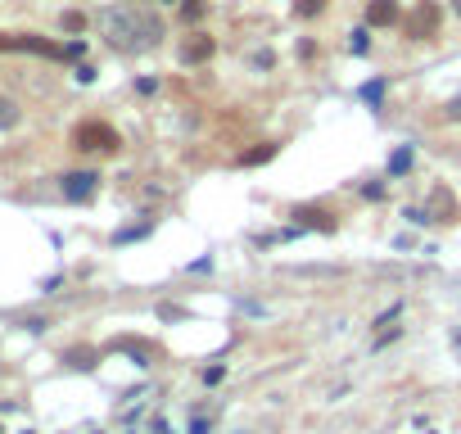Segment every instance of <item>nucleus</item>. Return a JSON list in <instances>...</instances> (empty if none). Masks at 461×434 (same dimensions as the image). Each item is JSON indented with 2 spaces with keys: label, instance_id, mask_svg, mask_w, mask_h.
Returning a JSON list of instances; mask_svg holds the SVG:
<instances>
[{
  "label": "nucleus",
  "instance_id": "f257e3e1",
  "mask_svg": "<svg viewBox=\"0 0 461 434\" xmlns=\"http://www.w3.org/2000/svg\"><path fill=\"white\" fill-rule=\"evenodd\" d=\"M99 32H104V41L114 45L122 55H145L154 50L158 41L168 36L163 18L154 14V9H141V5H114V9H99Z\"/></svg>",
  "mask_w": 461,
  "mask_h": 434
},
{
  "label": "nucleus",
  "instance_id": "f03ea898",
  "mask_svg": "<svg viewBox=\"0 0 461 434\" xmlns=\"http://www.w3.org/2000/svg\"><path fill=\"white\" fill-rule=\"evenodd\" d=\"M72 150H82V154H118L122 150V136L109 127V122L86 118V122L72 127Z\"/></svg>",
  "mask_w": 461,
  "mask_h": 434
},
{
  "label": "nucleus",
  "instance_id": "7ed1b4c3",
  "mask_svg": "<svg viewBox=\"0 0 461 434\" xmlns=\"http://www.w3.org/2000/svg\"><path fill=\"white\" fill-rule=\"evenodd\" d=\"M0 50H28V55H41V59H64V45L45 41L36 32H0Z\"/></svg>",
  "mask_w": 461,
  "mask_h": 434
},
{
  "label": "nucleus",
  "instance_id": "20e7f679",
  "mask_svg": "<svg viewBox=\"0 0 461 434\" xmlns=\"http://www.w3.org/2000/svg\"><path fill=\"white\" fill-rule=\"evenodd\" d=\"M439 32V5L434 0H421V5L412 9V18L403 23V36L407 41H425V36Z\"/></svg>",
  "mask_w": 461,
  "mask_h": 434
},
{
  "label": "nucleus",
  "instance_id": "39448f33",
  "mask_svg": "<svg viewBox=\"0 0 461 434\" xmlns=\"http://www.w3.org/2000/svg\"><path fill=\"white\" fill-rule=\"evenodd\" d=\"M213 55H217V41H213L208 32H190V36H185V41L177 45V59H181L185 68H195V64H208Z\"/></svg>",
  "mask_w": 461,
  "mask_h": 434
},
{
  "label": "nucleus",
  "instance_id": "423d86ee",
  "mask_svg": "<svg viewBox=\"0 0 461 434\" xmlns=\"http://www.w3.org/2000/svg\"><path fill=\"white\" fill-rule=\"evenodd\" d=\"M59 190H64V200L86 204V200H91V195L99 190V172H68V177L59 181Z\"/></svg>",
  "mask_w": 461,
  "mask_h": 434
},
{
  "label": "nucleus",
  "instance_id": "0eeeda50",
  "mask_svg": "<svg viewBox=\"0 0 461 434\" xmlns=\"http://www.w3.org/2000/svg\"><path fill=\"white\" fill-rule=\"evenodd\" d=\"M398 18H403L398 0H367V23L371 28H394Z\"/></svg>",
  "mask_w": 461,
  "mask_h": 434
},
{
  "label": "nucleus",
  "instance_id": "6e6552de",
  "mask_svg": "<svg viewBox=\"0 0 461 434\" xmlns=\"http://www.w3.org/2000/svg\"><path fill=\"white\" fill-rule=\"evenodd\" d=\"M294 217H298V231H335V217L326 213V208L298 204V208H294Z\"/></svg>",
  "mask_w": 461,
  "mask_h": 434
},
{
  "label": "nucleus",
  "instance_id": "1a4fd4ad",
  "mask_svg": "<svg viewBox=\"0 0 461 434\" xmlns=\"http://www.w3.org/2000/svg\"><path fill=\"white\" fill-rule=\"evenodd\" d=\"M412 158H416V145H398L389 154V177H403V172L412 168Z\"/></svg>",
  "mask_w": 461,
  "mask_h": 434
},
{
  "label": "nucleus",
  "instance_id": "9d476101",
  "mask_svg": "<svg viewBox=\"0 0 461 434\" xmlns=\"http://www.w3.org/2000/svg\"><path fill=\"white\" fill-rule=\"evenodd\" d=\"M95 357H99L95 349H68V353H64V362H68L72 371H91V367H95Z\"/></svg>",
  "mask_w": 461,
  "mask_h": 434
},
{
  "label": "nucleus",
  "instance_id": "9b49d317",
  "mask_svg": "<svg viewBox=\"0 0 461 434\" xmlns=\"http://www.w3.org/2000/svg\"><path fill=\"white\" fill-rule=\"evenodd\" d=\"M18 118H23V109L9 100V95H0V131H9V127H18Z\"/></svg>",
  "mask_w": 461,
  "mask_h": 434
},
{
  "label": "nucleus",
  "instance_id": "f8f14e48",
  "mask_svg": "<svg viewBox=\"0 0 461 434\" xmlns=\"http://www.w3.org/2000/svg\"><path fill=\"white\" fill-rule=\"evenodd\" d=\"M276 154V145H258V150H249V154H240V168H258V163H267V158Z\"/></svg>",
  "mask_w": 461,
  "mask_h": 434
},
{
  "label": "nucleus",
  "instance_id": "ddd939ff",
  "mask_svg": "<svg viewBox=\"0 0 461 434\" xmlns=\"http://www.w3.org/2000/svg\"><path fill=\"white\" fill-rule=\"evenodd\" d=\"M149 231H154V222H141V227H122V231L114 235V244H131V240H145Z\"/></svg>",
  "mask_w": 461,
  "mask_h": 434
},
{
  "label": "nucleus",
  "instance_id": "4468645a",
  "mask_svg": "<svg viewBox=\"0 0 461 434\" xmlns=\"http://www.w3.org/2000/svg\"><path fill=\"white\" fill-rule=\"evenodd\" d=\"M59 28H64V32H72V36H77V32H86V14H82V9H68V14H64V18H59Z\"/></svg>",
  "mask_w": 461,
  "mask_h": 434
},
{
  "label": "nucleus",
  "instance_id": "2eb2a0df",
  "mask_svg": "<svg viewBox=\"0 0 461 434\" xmlns=\"http://www.w3.org/2000/svg\"><path fill=\"white\" fill-rule=\"evenodd\" d=\"M362 100H367L371 109H380V100H384V77H376V82L362 86Z\"/></svg>",
  "mask_w": 461,
  "mask_h": 434
},
{
  "label": "nucleus",
  "instance_id": "dca6fc26",
  "mask_svg": "<svg viewBox=\"0 0 461 434\" xmlns=\"http://www.w3.org/2000/svg\"><path fill=\"white\" fill-rule=\"evenodd\" d=\"M321 9H326V0H294V14L298 18H317Z\"/></svg>",
  "mask_w": 461,
  "mask_h": 434
},
{
  "label": "nucleus",
  "instance_id": "f3484780",
  "mask_svg": "<svg viewBox=\"0 0 461 434\" xmlns=\"http://www.w3.org/2000/svg\"><path fill=\"white\" fill-rule=\"evenodd\" d=\"M204 9H208L204 0H181V18L185 23H199V18H204Z\"/></svg>",
  "mask_w": 461,
  "mask_h": 434
},
{
  "label": "nucleus",
  "instance_id": "a211bd4d",
  "mask_svg": "<svg viewBox=\"0 0 461 434\" xmlns=\"http://www.w3.org/2000/svg\"><path fill=\"white\" fill-rule=\"evenodd\" d=\"M348 50H353V55H367V50H371V41H367V28L348 32Z\"/></svg>",
  "mask_w": 461,
  "mask_h": 434
},
{
  "label": "nucleus",
  "instance_id": "6ab92c4d",
  "mask_svg": "<svg viewBox=\"0 0 461 434\" xmlns=\"http://www.w3.org/2000/svg\"><path fill=\"white\" fill-rule=\"evenodd\" d=\"M403 217L412 222V227H425V222H434V213H430V208H407Z\"/></svg>",
  "mask_w": 461,
  "mask_h": 434
},
{
  "label": "nucleus",
  "instance_id": "aec40b11",
  "mask_svg": "<svg viewBox=\"0 0 461 434\" xmlns=\"http://www.w3.org/2000/svg\"><path fill=\"white\" fill-rule=\"evenodd\" d=\"M86 55V41H68L64 45V59H82Z\"/></svg>",
  "mask_w": 461,
  "mask_h": 434
},
{
  "label": "nucleus",
  "instance_id": "412c9836",
  "mask_svg": "<svg viewBox=\"0 0 461 434\" xmlns=\"http://www.w3.org/2000/svg\"><path fill=\"white\" fill-rule=\"evenodd\" d=\"M271 64H276V55H271V50H258L254 55V68H271Z\"/></svg>",
  "mask_w": 461,
  "mask_h": 434
},
{
  "label": "nucleus",
  "instance_id": "4be33fe9",
  "mask_svg": "<svg viewBox=\"0 0 461 434\" xmlns=\"http://www.w3.org/2000/svg\"><path fill=\"white\" fill-rule=\"evenodd\" d=\"M222 376H227V367H208L204 371V384H222Z\"/></svg>",
  "mask_w": 461,
  "mask_h": 434
},
{
  "label": "nucleus",
  "instance_id": "5701e85b",
  "mask_svg": "<svg viewBox=\"0 0 461 434\" xmlns=\"http://www.w3.org/2000/svg\"><path fill=\"white\" fill-rule=\"evenodd\" d=\"M362 195H367V200H384V185L371 181V185H362Z\"/></svg>",
  "mask_w": 461,
  "mask_h": 434
},
{
  "label": "nucleus",
  "instance_id": "b1692460",
  "mask_svg": "<svg viewBox=\"0 0 461 434\" xmlns=\"http://www.w3.org/2000/svg\"><path fill=\"white\" fill-rule=\"evenodd\" d=\"M154 86H158L154 77H141V82H136V91H141V95H154Z\"/></svg>",
  "mask_w": 461,
  "mask_h": 434
},
{
  "label": "nucleus",
  "instance_id": "393cba45",
  "mask_svg": "<svg viewBox=\"0 0 461 434\" xmlns=\"http://www.w3.org/2000/svg\"><path fill=\"white\" fill-rule=\"evenodd\" d=\"M190 434H208V421H204V416H195V425H190Z\"/></svg>",
  "mask_w": 461,
  "mask_h": 434
},
{
  "label": "nucleus",
  "instance_id": "a878e982",
  "mask_svg": "<svg viewBox=\"0 0 461 434\" xmlns=\"http://www.w3.org/2000/svg\"><path fill=\"white\" fill-rule=\"evenodd\" d=\"M443 118H452V122H457V118H461V100H457V104H448V114H443Z\"/></svg>",
  "mask_w": 461,
  "mask_h": 434
},
{
  "label": "nucleus",
  "instance_id": "bb28decb",
  "mask_svg": "<svg viewBox=\"0 0 461 434\" xmlns=\"http://www.w3.org/2000/svg\"><path fill=\"white\" fill-rule=\"evenodd\" d=\"M154 434H168V421L163 416H154Z\"/></svg>",
  "mask_w": 461,
  "mask_h": 434
},
{
  "label": "nucleus",
  "instance_id": "cd10ccee",
  "mask_svg": "<svg viewBox=\"0 0 461 434\" xmlns=\"http://www.w3.org/2000/svg\"><path fill=\"white\" fill-rule=\"evenodd\" d=\"M452 5H457V14H461V0H452Z\"/></svg>",
  "mask_w": 461,
  "mask_h": 434
},
{
  "label": "nucleus",
  "instance_id": "c85d7f7f",
  "mask_svg": "<svg viewBox=\"0 0 461 434\" xmlns=\"http://www.w3.org/2000/svg\"><path fill=\"white\" fill-rule=\"evenodd\" d=\"M163 5H177V0H163Z\"/></svg>",
  "mask_w": 461,
  "mask_h": 434
},
{
  "label": "nucleus",
  "instance_id": "c756f323",
  "mask_svg": "<svg viewBox=\"0 0 461 434\" xmlns=\"http://www.w3.org/2000/svg\"><path fill=\"white\" fill-rule=\"evenodd\" d=\"M457 344H461V330H457Z\"/></svg>",
  "mask_w": 461,
  "mask_h": 434
}]
</instances>
